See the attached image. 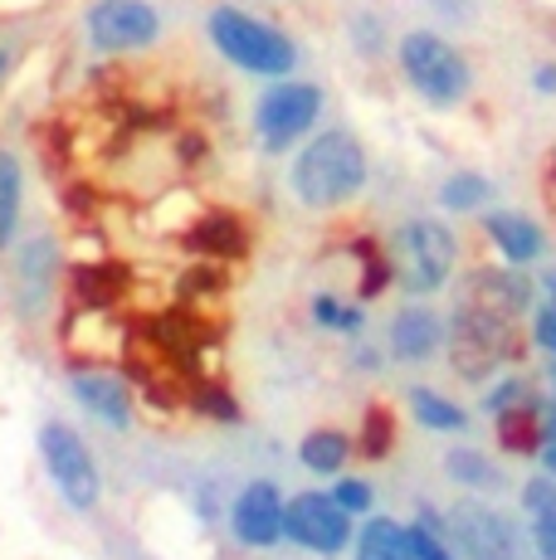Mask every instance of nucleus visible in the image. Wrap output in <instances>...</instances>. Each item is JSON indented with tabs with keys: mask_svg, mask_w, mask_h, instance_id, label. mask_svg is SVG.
Here are the masks:
<instances>
[{
	"mask_svg": "<svg viewBox=\"0 0 556 560\" xmlns=\"http://www.w3.org/2000/svg\"><path fill=\"white\" fill-rule=\"evenodd\" d=\"M386 258L405 298H435L459 268V234L435 214H410L386 234Z\"/></svg>",
	"mask_w": 556,
	"mask_h": 560,
	"instance_id": "20e7f679",
	"label": "nucleus"
},
{
	"mask_svg": "<svg viewBox=\"0 0 556 560\" xmlns=\"http://www.w3.org/2000/svg\"><path fill=\"white\" fill-rule=\"evenodd\" d=\"M283 508L288 492L274 478H250L240 492L230 498V536L244 551H274L283 541Z\"/></svg>",
	"mask_w": 556,
	"mask_h": 560,
	"instance_id": "f8f14e48",
	"label": "nucleus"
},
{
	"mask_svg": "<svg viewBox=\"0 0 556 560\" xmlns=\"http://www.w3.org/2000/svg\"><path fill=\"white\" fill-rule=\"evenodd\" d=\"M542 205H547L556 220V156H547V166H542Z\"/></svg>",
	"mask_w": 556,
	"mask_h": 560,
	"instance_id": "c03bdc74",
	"label": "nucleus"
},
{
	"mask_svg": "<svg viewBox=\"0 0 556 560\" xmlns=\"http://www.w3.org/2000/svg\"><path fill=\"white\" fill-rule=\"evenodd\" d=\"M63 385H69L73 405H83V415H93L99 424H108V429H132L137 415H142V409H137L132 385L123 381L117 365H69Z\"/></svg>",
	"mask_w": 556,
	"mask_h": 560,
	"instance_id": "2eb2a0df",
	"label": "nucleus"
},
{
	"mask_svg": "<svg viewBox=\"0 0 556 560\" xmlns=\"http://www.w3.org/2000/svg\"><path fill=\"white\" fill-rule=\"evenodd\" d=\"M200 210H206L200 190L190 186V180H171V186H162V196H157V200L142 210V230L181 244V234H186L190 224L200 220Z\"/></svg>",
	"mask_w": 556,
	"mask_h": 560,
	"instance_id": "aec40b11",
	"label": "nucleus"
},
{
	"mask_svg": "<svg viewBox=\"0 0 556 560\" xmlns=\"http://www.w3.org/2000/svg\"><path fill=\"white\" fill-rule=\"evenodd\" d=\"M35 448H39V468L55 482L63 508L79 516L103 508V468H99V458H93L89 439H83L69 419H45L35 434Z\"/></svg>",
	"mask_w": 556,
	"mask_h": 560,
	"instance_id": "423d86ee",
	"label": "nucleus"
},
{
	"mask_svg": "<svg viewBox=\"0 0 556 560\" xmlns=\"http://www.w3.org/2000/svg\"><path fill=\"white\" fill-rule=\"evenodd\" d=\"M327 492H333V502L351 516V522H357V516L367 522V516L377 512V488H371V478H351V472H341V478H333Z\"/></svg>",
	"mask_w": 556,
	"mask_h": 560,
	"instance_id": "c9c22d12",
	"label": "nucleus"
},
{
	"mask_svg": "<svg viewBox=\"0 0 556 560\" xmlns=\"http://www.w3.org/2000/svg\"><path fill=\"white\" fill-rule=\"evenodd\" d=\"M410 526V551H415V560H459L454 551H449V541L440 532H430L425 522H405Z\"/></svg>",
	"mask_w": 556,
	"mask_h": 560,
	"instance_id": "4c0bfd02",
	"label": "nucleus"
},
{
	"mask_svg": "<svg viewBox=\"0 0 556 560\" xmlns=\"http://www.w3.org/2000/svg\"><path fill=\"white\" fill-rule=\"evenodd\" d=\"M542 405L547 400H528L518 409H508V415H494V444L502 458L512 463H532L542 458Z\"/></svg>",
	"mask_w": 556,
	"mask_h": 560,
	"instance_id": "412c9836",
	"label": "nucleus"
},
{
	"mask_svg": "<svg viewBox=\"0 0 556 560\" xmlns=\"http://www.w3.org/2000/svg\"><path fill=\"white\" fill-rule=\"evenodd\" d=\"M337 317H341V298L337 293H313L308 298V322L317 331H337Z\"/></svg>",
	"mask_w": 556,
	"mask_h": 560,
	"instance_id": "58836bf2",
	"label": "nucleus"
},
{
	"mask_svg": "<svg viewBox=\"0 0 556 560\" xmlns=\"http://www.w3.org/2000/svg\"><path fill=\"white\" fill-rule=\"evenodd\" d=\"M542 444L556 448V405H542Z\"/></svg>",
	"mask_w": 556,
	"mask_h": 560,
	"instance_id": "de8ad7c7",
	"label": "nucleus"
},
{
	"mask_svg": "<svg viewBox=\"0 0 556 560\" xmlns=\"http://www.w3.org/2000/svg\"><path fill=\"white\" fill-rule=\"evenodd\" d=\"M20 63H25V45H20V39H10V35H0V98H5V89L15 83Z\"/></svg>",
	"mask_w": 556,
	"mask_h": 560,
	"instance_id": "ea45409f",
	"label": "nucleus"
},
{
	"mask_svg": "<svg viewBox=\"0 0 556 560\" xmlns=\"http://www.w3.org/2000/svg\"><path fill=\"white\" fill-rule=\"evenodd\" d=\"M283 541H293L308 556H341L357 541V522L333 502L327 488L293 492L283 508Z\"/></svg>",
	"mask_w": 556,
	"mask_h": 560,
	"instance_id": "9b49d317",
	"label": "nucleus"
},
{
	"mask_svg": "<svg viewBox=\"0 0 556 560\" xmlns=\"http://www.w3.org/2000/svg\"><path fill=\"white\" fill-rule=\"evenodd\" d=\"M478 230H484V240L494 244V254L502 258V264L522 268V273L547 254V230L522 210H484L478 214Z\"/></svg>",
	"mask_w": 556,
	"mask_h": 560,
	"instance_id": "a211bd4d",
	"label": "nucleus"
},
{
	"mask_svg": "<svg viewBox=\"0 0 556 560\" xmlns=\"http://www.w3.org/2000/svg\"><path fill=\"white\" fill-rule=\"evenodd\" d=\"M347 361H351V371H357V375H377L381 365H386V351H377L367 337H357V341H351V357Z\"/></svg>",
	"mask_w": 556,
	"mask_h": 560,
	"instance_id": "a19ab883",
	"label": "nucleus"
},
{
	"mask_svg": "<svg viewBox=\"0 0 556 560\" xmlns=\"http://www.w3.org/2000/svg\"><path fill=\"white\" fill-rule=\"evenodd\" d=\"M488 200H494V180H488L484 171H454V176H444L440 190H435V205H440L444 214H484Z\"/></svg>",
	"mask_w": 556,
	"mask_h": 560,
	"instance_id": "7c9ffc66",
	"label": "nucleus"
},
{
	"mask_svg": "<svg viewBox=\"0 0 556 560\" xmlns=\"http://www.w3.org/2000/svg\"><path fill=\"white\" fill-rule=\"evenodd\" d=\"M83 39L103 59H132L166 39V15L152 0H89L83 5Z\"/></svg>",
	"mask_w": 556,
	"mask_h": 560,
	"instance_id": "6e6552de",
	"label": "nucleus"
},
{
	"mask_svg": "<svg viewBox=\"0 0 556 560\" xmlns=\"http://www.w3.org/2000/svg\"><path fill=\"white\" fill-rule=\"evenodd\" d=\"M532 93H537V98H556V59L532 63Z\"/></svg>",
	"mask_w": 556,
	"mask_h": 560,
	"instance_id": "37998d69",
	"label": "nucleus"
},
{
	"mask_svg": "<svg viewBox=\"0 0 556 560\" xmlns=\"http://www.w3.org/2000/svg\"><path fill=\"white\" fill-rule=\"evenodd\" d=\"M459 298H464V303H474V307L498 312V317H512V322L532 317V307L542 303L537 283H532L522 268H508V264H478V268H468L464 293H459Z\"/></svg>",
	"mask_w": 556,
	"mask_h": 560,
	"instance_id": "dca6fc26",
	"label": "nucleus"
},
{
	"mask_svg": "<svg viewBox=\"0 0 556 560\" xmlns=\"http://www.w3.org/2000/svg\"><path fill=\"white\" fill-rule=\"evenodd\" d=\"M528 337H532V351H542L547 361H556V312L547 303L532 307L528 317Z\"/></svg>",
	"mask_w": 556,
	"mask_h": 560,
	"instance_id": "e433bc0d",
	"label": "nucleus"
},
{
	"mask_svg": "<svg viewBox=\"0 0 556 560\" xmlns=\"http://www.w3.org/2000/svg\"><path fill=\"white\" fill-rule=\"evenodd\" d=\"M224 293H230V268L200 264V258H186V268H181V278H176V307L206 312L210 303H220Z\"/></svg>",
	"mask_w": 556,
	"mask_h": 560,
	"instance_id": "c756f323",
	"label": "nucleus"
},
{
	"mask_svg": "<svg viewBox=\"0 0 556 560\" xmlns=\"http://www.w3.org/2000/svg\"><path fill=\"white\" fill-rule=\"evenodd\" d=\"M351 458H357V444H351V434L337 424H317L298 439V463H303L313 478H341Z\"/></svg>",
	"mask_w": 556,
	"mask_h": 560,
	"instance_id": "5701e85b",
	"label": "nucleus"
},
{
	"mask_svg": "<svg viewBox=\"0 0 556 560\" xmlns=\"http://www.w3.org/2000/svg\"><path fill=\"white\" fill-rule=\"evenodd\" d=\"M351 444H357L361 463H386L395 448H401V415H395V405H386V400H367V405H361Z\"/></svg>",
	"mask_w": 556,
	"mask_h": 560,
	"instance_id": "b1692460",
	"label": "nucleus"
},
{
	"mask_svg": "<svg viewBox=\"0 0 556 560\" xmlns=\"http://www.w3.org/2000/svg\"><path fill=\"white\" fill-rule=\"evenodd\" d=\"M176 249L186 258L220 264V268H230V273H234V268L254 254V224L244 220L240 210H230V205H206V210H200V220L181 234Z\"/></svg>",
	"mask_w": 556,
	"mask_h": 560,
	"instance_id": "ddd939ff",
	"label": "nucleus"
},
{
	"mask_svg": "<svg viewBox=\"0 0 556 560\" xmlns=\"http://www.w3.org/2000/svg\"><path fill=\"white\" fill-rule=\"evenodd\" d=\"M444 322H449L444 361L464 385H488L498 371H522L532 357V337L522 322L474 307L464 298H459Z\"/></svg>",
	"mask_w": 556,
	"mask_h": 560,
	"instance_id": "f03ea898",
	"label": "nucleus"
},
{
	"mask_svg": "<svg viewBox=\"0 0 556 560\" xmlns=\"http://www.w3.org/2000/svg\"><path fill=\"white\" fill-rule=\"evenodd\" d=\"M59 205L73 224H99V210H103V196H99V180H83V176H69L59 186Z\"/></svg>",
	"mask_w": 556,
	"mask_h": 560,
	"instance_id": "72a5a7b5",
	"label": "nucleus"
},
{
	"mask_svg": "<svg viewBox=\"0 0 556 560\" xmlns=\"http://www.w3.org/2000/svg\"><path fill=\"white\" fill-rule=\"evenodd\" d=\"M351 560H415L410 551V526L395 522L386 512H371L357 526V541H351Z\"/></svg>",
	"mask_w": 556,
	"mask_h": 560,
	"instance_id": "a878e982",
	"label": "nucleus"
},
{
	"mask_svg": "<svg viewBox=\"0 0 556 560\" xmlns=\"http://www.w3.org/2000/svg\"><path fill=\"white\" fill-rule=\"evenodd\" d=\"M528 400H537V390H532V375L528 371H508V375H498V381L484 390L478 409H484V415H508V409H518V405H528Z\"/></svg>",
	"mask_w": 556,
	"mask_h": 560,
	"instance_id": "473e14b6",
	"label": "nucleus"
},
{
	"mask_svg": "<svg viewBox=\"0 0 556 560\" xmlns=\"http://www.w3.org/2000/svg\"><path fill=\"white\" fill-rule=\"evenodd\" d=\"M5 273H10V303L25 322H39L45 307L55 303V293H63V244L55 234L35 230L25 240H15V249L5 258Z\"/></svg>",
	"mask_w": 556,
	"mask_h": 560,
	"instance_id": "9d476101",
	"label": "nucleus"
},
{
	"mask_svg": "<svg viewBox=\"0 0 556 560\" xmlns=\"http://www.w3.org/2000/svg\"><path fill=\"white\" fill-rule=\"evenodd\" d=\"M132 298V268L127 258H69L63 264V303L83 312H123Z\"/></svg>",
	"mask_w": 556,
	"mask_h": 560,
	"instance_id": "4468645a",
	"label": "nucleus"
},
{
	"mask_svg": "<svg viewBox=\"0 0 556 560\" xmlns=\"http://www.w3.org/2000/svg\"><path fill=\"white\" fill-rule=\"evenodd\" d=\"M537 293H542V303H547L552 312H556V264L547 268V273L537 278Z\"/></svg>",
	"mask_w": 556,
	"mask_h": 560,
	"instance_id": "a18cd8bd",
	"label": "nucleus"
},
{
	"mask_svg": "<svg viewBox=\"0 0 556 560\" xmlns=\"http://www.w3.org/2000/svg\"><path fill=\"white\" fill-rule=\"evenodd\" d=\"M210 156H216V142H210L206 127H181V132L171 137V161H176L181 176H196Z\"/></svg>",
	"mask_w": 556,
	"mask_h": 560,
	"instance_id": "f704fd0d",
	"label": "nucleus"
},
{
	"mask_svg": "<svg viewBox=\"0 0 556 560\" xmlns=\"http://www.w3.org/2000/svg\"><path fill=\"white\" fill-rule=\"evenodd\" d=\"M542 472H552L556 478V448H542Z\"/></svg>",
	"mask_w": 556,
	"mask_h": 560,
	"instance_id": "8fccbe9b",
	"label": "nucleus"
},
{
	"mask_svg": "<svg viewBox=\"0 0 556 560\" xmlns=\"http://www.w3.org/2000/svg\"><path fill=\"white\" fill-rule=\"evenodd\" d=\"M186 409L206 424H244V400L224 385V375H200L186 390Z\"/></svg>",
	"mask_w": 556,
	"mask_h": 560,
	"instance_id": "c85d7f7f",
	"label": "nucleus"
},
{
	"mask_svg": "<svg viewBox=\"0 0 556 560\" xmlns=\"http://www.w3.org/2000/svg\"><path fill=\"white\" fill-rule=\"evenodd\" d=\"M337 337H347V341L367 337V307H361V303H341V317H337Z\"/></svg>",
	"mask_w": 556,
	"mask_h": 560,
	"instance_id": "79ce46f5",
	"label": "nucleus"
},
{
	"mask_svg": "<svg viewBox=\"0 0 556 560\" xmlns=\"http://www.w3.org/2000/svg\"><path fill=\"white\" fill-rule=\"evenodd\" d=\"M371 180V156L357 132L347 127H323L298 147L293 166H288V196L313 214L347 210L351 200L367 190Z\"/></svg>",
	"mask_w": 556,
	"mask_h": 560,
	"instance_id": "f257e3e1",
	"label": "nucleus"
},
{
	"mask_svg": "<svg viewBox=\"0 0 556 560\" xmlns=\"http://www.w3.org/2000/svg\"><path fill=\"white\" fill-rule=\"evenodd\" d=\"M444 478L464 492H498L508 482V472H502V463L494 454H484L474 444H459L444 454Z\"/></svg>",
	"mask_w": 556,
	"mask_h": 560,
	"instance_id": "cd10ccee",
	"label": "nucleus"
},
{
	"mask_svg": "<svg viewBox=\"0 0 556 560\" xmlns=\"http://www.w3.org/2000/svg\"><path fill=\"white\" fill-rule=\"evenodd\" d=\"M323 89L308 79H283L254 98V137L269 156L293 152L298 142L317 132V117H323Z\"/></svg>",
	"mask_w": 556,
	"mask_h": 560,
	"instance_id": "1a4fd4ad",
	"label": "nucleus"
},
{
	"mask_svg": "<svg viewBox=\"0 0 556 560\" xmlns=\"http://www.w3.org/2000/svg\"><path fill=\"white\" fill-rule=\"evenodd\" d=\"M430 5L440 10L444 20H464V15H468V0H430Z\"/></svg>",
	"mask_w": 556,
	"mask_h": 560,
	"instance_id": "49530a36",
	"label": "nucleus"
},
{
	"mask_svg": "<svg viewBox=\"0 0 556 560\" xmlns=\"http://www.w3.org/2000/svg\"><path fill=\"white\" fill-rule=\"evenodd\" d=\"M518 508L528 522V546L537 560H556V478L552 472H532L518 488Z\"/></svg>",
	"mask_w": 556,
	"mask_h": 560,
	"instance_id": "6ab92c4d",
	"label": "nucleus"
},
{
	"mask_svg": "<svg viewBox=\"0 0 556 560\" xmlns=\"http://www.w3.org/2000/svg\"><path fill=\"white\" fill-rule=\"evenodd\" d=\"M449 322L425 303H405L395 317L386 322V361L395 365H425L444 351Z\"/></svg>",
	"mask_w": 556,
	"mask_h": 560,
	"instance_id": "f3484780",
	"label": "nucleus"
},
{
	"mask_svg": "<svg viewBox=\"0 0 556 560\" xmlns=\"http://www.w3.org/2000/svg\"><path fill=\"white\" fill-rule=\"evenodd\" d=\"M347 45L357 49V59H367V63L386 59V49H391V30H386V20H381L377 10H357V15L347 20Z\"/></svg>",
	"mask_w": 556,
	"mask_h": 560,
	"instance_id": "2f4dec72",
	"label": "nucleus"
},
{
	"mask_svg": "<svg viewBox=\"0 0 556 560\" xmlns=\"http://www.w3.org/2000/svg\"><path fill=\"white\" fill-rule=\"evenodd\" d=\"M20 220H25V161L0 147V258L15 249Z\"/></svg>",
	"mask_w": 556,
	"mask_h": 560,
	"instance_id": "bb28decb",
	"label": "nucleus"
},
{
	"mask_svg": "<svg viewBox=\"0 0 556 560\" xmlns=\"http://www.w3.org/2000/svg\"><path fill=\"white\" fill-rule=\"evenodd\" d=\"M395 69L410 83V93L430 107H459L474 93V63L440 30H405L395 39Z\"/></svg>",
	"mask_w": 556,
	"mask_h": 560,
	"instance_id": "39448f33",
	"label": "nucleus"
},
{
	"mask_svg": "<svg viewBox=\"0 0 556 560\" xmlns=\"http://www.w3.org/2000/svg\"><path fill=\"white\" fill-rule=\"evenodd\" d=\"M347 258L351 268H357V303H377L381 293H391L395 278H391V258H386V240H377V234H351L347 240Z\"/></svg>",
	"mask_w": 556,
	"mask_h": 560,
	"instance_id": "393cba45",
	"label": "nucleus"
},
{
	"mask_svg": "<svg viewBox=\"0 0 556 560\" xmlns=\"http://www.w3.org/2000/svg\"><path fill=\"white\" fill-rule=\"evenodd\" d=\"M405 415H410L425 434H468V424H474V409L449 400V395L435 390V385H410Z\"/></svg>",
	"mask_w": 556,
	"mask_h": 560,
	"instance_id": "4be33fe9",
	"label": "nucleus"
},
{
	"mask_svg": "<svg viewBox=\"0 0 556 560\" xmlns=\"http://www.w3.org/2000/svg\"><path fill=\"white\" fill-rule=\"evenodd\" d=\"M206 39L216 45L224 63H234L240 73H254V79L283 83L298 73L293 35H288L283 25H274V20L234 5V0H220V5L206 10Z\"/></svg>",
	"mask_w": 556,
	"mask_h": 560,
	"instance_id": "7ed1b4c3",
	"label": "nucleus"
},
{
	"mask_svg": "<svg viewBox=\"0 0 556 560\" xmlns=\"http://www.w3.org/2000/svg\"><path fill=\"white\" fill-rule=\"evenodd\" d=\"M542 390H547V405H556V361L542 365Z\"/></svg>",
	"mask_w": 556,
	"mask_h": 560,
	"instance_id": "09e8293b",
	"label": "nucleus"
},
{
	"mask_svg": "<svg viewBox=\"0 0 556 560\" xmlns=\"http://www.w3.org/2000/svg\"><path fill=\"white\" fill-rule=\"evenodd\" d=\"M444 541L459 560H537L528 532L508 512L488 508L484 498H459L444 512Z\"/></svg>",
	"mask_w": 556,
	"mask_h": 560,
	"instance_id": "0eeeda50",
	"label": "nucleus"
}]
</instances>
